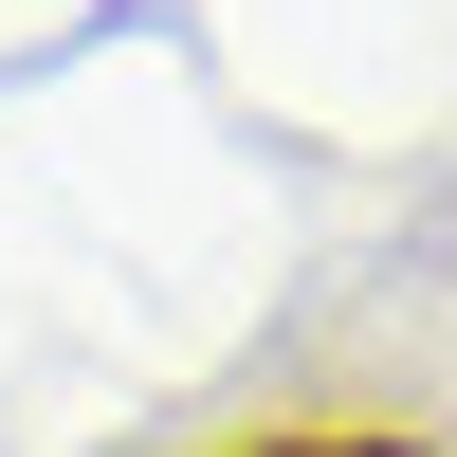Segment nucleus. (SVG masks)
I'll return each mask as SVG.
<instances>
[{
  "label": "nucleus",
  "instance_id": "f257e3e1",
  "mask_svg": "<svg viewBox=\"0 0 457 457\" xmlns=\"http://www.w3.org/2000/svg\"><path fill=\"white\" fill-rule=\"evenodd\" d=\"M220 457H439V439H403V421H275V439H220Z\"/></svg>",
  "mask_w": 457,
  "mask_h": 457
}]
</instances>
